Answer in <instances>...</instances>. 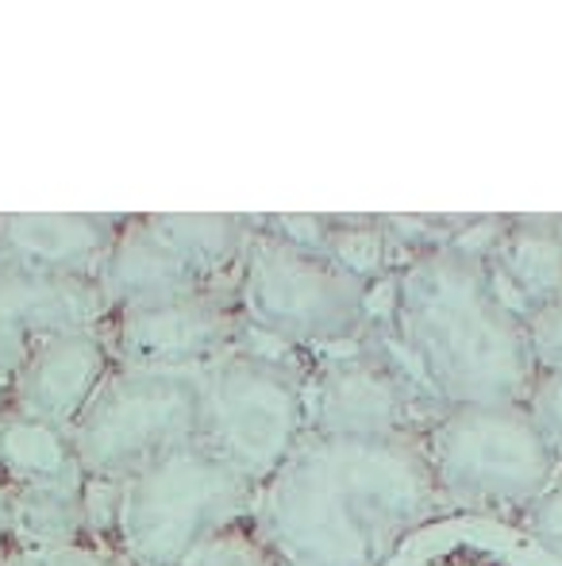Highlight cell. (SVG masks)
<instances>
[{
  "mask_svg": "<svg viewBox=\"0 0 562 566\" xmlns=\"http://www.w3.org/2000/svg\"><path fill=\"white\" fill-rule=\"evenodd\" d=\"M97 285L105 293L108 313L116 308L155 305V301L185 297V293L220 290L197 266H189L147 217H128L116 231L113 247L105 254V266L97 270Z\"/></svg>",
  "mask_w": 562,
  "mask_h": 566,
  "instance_id": "obj_15",
  "label": "cell"
},
{
  "mask_svg": "<svg viewBox=\"0 0 562 566\" xmlns=\"http://www.w3.org/2000/svg\"><path fill=\"white\" fill-rule=\"evenodd\" d=\"M105 547L97 544H77V547H4L0 566H100L105 563Z\"/></svg>",
  "mask_w": 562,
  "mask_h": 566,
  "instance_id": "obj_23",
  "label": "cell"
},
{
  "mask_svg": "<svg viewBox=\"0 0 562 566\" xmlns=\"http://www.w3.org/2000/svg\"><path fill=\"white\" fill-rule=\"evenodd\" d=\"M497 297L520 316L543 313L562 301V235L555 217H501L497 235L481 251Z\"/></svg>",
  "mask_w": 562,
  "mask_h": 566,
  "instance_id": "obj_14",
  "label": "cell"
},
{
  "mask_svg": "<svg viewBox=\"0 0 562 566\" xmlns=\"http://www.w3.org/2000/svg\"><path fill=\"white\" fill-rule=\"evenodd\" d=\"M100 328L116 366L201 374L235 350L243 313L235 305V290H201L155 305L116 308Z\"/></svg>",
  "mask_w": 562,
  "mask_h": 566,
  "instance_id": "obj_9",
  "label": "cell"
},
{
  "mask_svg": "<svg viewBox=\"0 0 562 566\" xmlns=\"http://www.w3.org/2000/svg\"><path fill=\"white\" fill-rule=\"evenodd\" d=\"M435 405L416 389L405 366L374 328L343 347L320 350L305 370V417L312 436L390 440L421 436Z\"/></svg>",
  "mask_w": 562,
  "mask_h": 566,
  "instance_id": "obj_8",
  "label": "cell"
},
{
  "mask_svg": "<svg viewBox=\"0 0 562 566\" xmlns=\"http://www.w3.org/2000/svg\"><path fill=\"white\" fill-rule=\"evenodd\" d=\"M181 566H274V555L266 547L263 532H258L255 513H251L247 521L232 524L216 539H209L201 552H193Z\"/></svg>",
  "mask_w": 562,
  "mask_h": 566,
  "instance_id": "obj_20",
  "label": "cell"
},
{
  "mask_svg": "<svg viewBox=\"0 0 562 566\" xmlns=\"http://www.w3.org/2000/svg\"><path fill=\"white\" fill-rule=\"evenodd\" d=\"M528 347H532V363L540 374H555L562 378V301L543 313L528 316Z\"/></svg>",
  "mask_w": 562,
  "mask_h": 566,
  "instance_id": "obj_22",
  "label": "cell"
},
{
  "mask_svg": "<svg viewBox=\"0 0 562 566\" xmlns=\"http://www.w3.org/2000/svg\"><path fill=\"white\" fill-rule=\"evenodd\" d=\"M370 328L435 409L524 405L540 378L524 321L463 243L416 254L374 285Z\"/></svg>",
  "mask_w": 562,
  "mask_h": 566,
  "instance_id": "obj_2",
  "label": "cell"
},
{
  "mask_svg": "<svg viewBox=\"0 0 562 566\" xmlns=\"http://www.w3.org/2000/svg\"><path fill=\"white\" fill-rule=\"evenodd\" d=\"M128 212H0V266L97 277Z\"/></svg>",
  "mask_w": 562,
  "mask_h": 566,
  "instance_id": "obj_12",
  "label": "cell"
},
{
  "mask_svg": "<svg viewBox=\"0 0 562 566\" xmlns=\"http://www.w3.org/2000/svg\"><path fill=\"white\" fill-rule=\"evenodd\" d=\"M100 566H128V563H120L116 555H105V563H100Z\"/></svg>",
  "mask_w": 562,
  "mask_h": 566,
  "instance_id": "obj_27",
  "label": "cell"
},
{
  "mask_svg": "<svg viewBox=\"0 0 562 566\" xmlns=\"http://www.w3.org/2000/svg\"><path fill=\"white\" fill-rule=\"evenodd\" d=\"M0 555H4V552H0Z\"/></svg>",
  "mask_w": 562,
  "mask_h": 566,
  "instance_id": "obj_29",
  "label": "cell"
},
{
  "mask_svg": "<svg viewBox=\"0 0 562 566\" xmlns=\"http://www.w3.org/2000/svg\"><path fill=\"white\" fill-rule=\"evenodd\" d=\"M528 417L536 420L540 436L548 440V448L555 451V459L562 462V378L555 374H540L524 401Z\"/></svg>",
  "mask_w": 562,
  "mask_h": 566,
  "instance_id": "obj_21",
  "label": "cell"
},
{
  "mask_svg": "<svg viewBox=\"0 0 562 566\" xmlns=\"http://www.w3.org/2000/svg\"><path fill=\"white\" fill-rule=\"evenodd\" d=\"M0 478L8 485H82L74 428L8 405L0 417Z\"/></svg>",
  "mask_w": 562,
  "mask_h": 566,
  "instance_id": "obj_16",
  "label": "cell"
},
{
  "mask_svg": "<svg viewBox=\"0 0 562 566\" xmlns=\"http://www.w3.org/2000/svg\"><path fill=\"white\" fill-rule=\"evenodd\" d=\"M258 485L204 440L158 454L120 478L113 555L128 566H181L255 513Z\"/></svg>",
  "mask_w": 562,
  "mask_h": 566,
  "instance_id": "obj_3",
  "label": "cell"
},
{
  "mask_svg": "<svg viewBox=\"0 0 562 566\" xmlns=\"http://www.w3.org/2000/svg\"><path fill=\"white\" fill-rule=\"evenodd\" d=\"M447 513L416 436H312L258 485L255 524L274 566H382Z\"/></svg>",
  "mask_w": 562,
  "mask_h": 566,
  "instance_id": "obj_1",
  "label": "cell"
},
{
  "mask_svg": "<svg viewBox=\"0 0 562 566\" xmlns=\"http://www.w3.org/2000/svg\"><path fill=\"white\" fill-rule=\"evenodd\" d=\"M8 405H12V389H8V378H0V417H4Z\"/></svg>",
  "mask_w": 562,
  "mask_h": 566,
  "instance_id": "obj_26",
  "label": "cell"
},
{
  "mask_svg": "<svg viewBox=\"0 0 562 566\" xmlns=\"http://www.w3.org/2000/svg\"><path fill=\"white\" fill-rule=\"evenodd\" d=\"M97 277H46L0 266V378H12L51 336L105 324Z\"/></svg>",
  "mask_w": 562,
  "mask_h": 566,
  "instance_id": "obj_10",
  "label": "cell"
},
{
  "mask_svg": "<svg viewBox=\"0 0 562 566\" xmlns=\"http://www.w3.org/2000/svg\"><path fill=\"white\" fill-rule=\"evenodd\" d=\"M8 547V482L0 478V552Z\"/></svg>",
  "mask_w": 562,
  "mask_h": 566,
  "instance_id": "obj_25",
  "label": "cell"
},
{
  "mask_svg": "<svg viewBox=\"0 0 562 566\" xmlns=\"http://www.w3.org/2000/svg\"><path fill=\"white\" fill-rule=\"evenodd\" d=\"M416 443L447 513L520 521L562 470L524 405L439 409Z\"/></svg>",
  "mask_w": 562,
  "mask_h": 566,
  "instance_id": "obj_4",
  "label": "cell"
},
{
  "mask_svg": "<svg viewBox=\"0 0 562 566\" xmlns=\"http://www.w3.org/2000/svg\"><path fill=\"white\" fill-rule=\"evenodd\" d=\"M235 305L251 332L320 355L367 336L374 290L328 254L293 247L251 224V243L235 277Z\"/></svg>",
  "mask_w": 562,
  "mask_h": 566,
  "instance_id": "obj_5",
  "label": "cell"
},
{
  "mask_svg": "<svg viewBox=\"0 0 562 566\" xmlns=\"http://www.w3.org/2000/svg\"><path fill=\"white\" fill-rule=\"evenodd\" d=\"M555 228H559V235H562V217H555Z\"/></svg>",
  "mask_w": 562,
  "mask_h": 566,
  "instance_id": "obj_28",
  "label": "cell"
},
{
  "mask_svg": "<svg viewBox=\"0 0 562 566\" xmlns=\"http://www.w3.org/2000/svg\"><path fill=\"white\" fill-rule=\"evenodd\" d=\"M382 566H562V555L512 516L439 513Z\"/></svg>",
  "mask_w": 562,
  "mask_h": 566,
  "instance_id": "obj_13",
  "label": "cell"
},
{
  "mask_svg": "<svg viewBox=\"0 0 562 566\" xmlns=\"http://www.w3.org/2000/svg\"><path fill=\"white\" fill-rule=\"evenodd\" d=\"M150 228L212 285L235 290L251 243V217L235 212H147Z\"/></svg>",
  "mask_w": 562,
  "mask_h": 566,
  "instance_id": "obj_17",
  "label": "cell"
},
{
  "mask_svg": "<svg viewBox=\"0 0 562 566\" xmlns=\"http://www.w3.org/2000/svg\"><path fill=\"white\" fill-rule=\"evenodd\" d=\"M520 524L562 555V470H559L555 482L548 485V493H543V497L536 501L524 516H520Z\"/></svg>",
  "mask_w": 562,
  "mask_h": 566,
  "instance_id": "obj_24",
  "label": "cell"
},
{
  "mask_svg": "<svg viewBox=\"0 0 562 566\" xmlns=\"http://www.w3.org/2000/svg\"><path fill=\"white\" fill-rule=\"evenodd\" d=\"M308 436L305 374L235 347L201 370V440L263 485Z\"/></svg>",
  "mask_w": 562,
  "mask_h": 566,
  "instance_id": "obj_6",
  "label": "cell"
},
{
  "mask_svg": "<svg viewBox=\"0 0 562 566\" xmlns=\"http://www.w3.org/2000/svg\"><path fill=\"white\" fill-rule=\"evenodd\" d=\"M82 485H8V547L93 544Z\"/></svg>",
  "mask_w": 562,
  "mask_h": 566,
  "instance_id": "obj_18",
  "label": "cell"
},
{
  "mask_svg": "<svg viewBox=\"0 0 562 566\" xmlns=\"http://www.w3.org/2000/svg\"><path fill=\"white\" fill-rule=\"evenodd\" d=\"M201 440V374L116 366L74 424L85 474L128 478L158 454Z\"/></svg>",
  "mask_w": 562,
  "mask_h": 566,
  "instance_id": "obj_7",
  "label": "cell"
},
{
  "mask_svg": "<svg viewBox=\"0 0 562 566\" xmlns=\"http://www.w3.org/2000/svg\"><path fill=\"white\" fill-rule=\"evenodd\" d=\"M320 254H328L336 266H343L370 290L401 266L397 247H393L382 217H331V231Z\"/></svg>",
  "mask_w": 562,
  "mask_h": 566,
  "instance_id": "obj_19",
  "label": "cell"
},
{
  "mask_svg": "<svg viewBox=\"0 0 562 566\" xmlns=\"http://www.w3.org/2000/svg\"><path fill=\"white\" fill-rule=\"evenodd\" d=\"M116 370V355L105 328H74L39 343L28 363L8 378L12 405L31 417L74 428Z\"/></svg>",
  "mask_w": 562,
  "mask_h": 566,
  "instance_id": "obj_11",
  "label": "cell"
}]
</instances>
